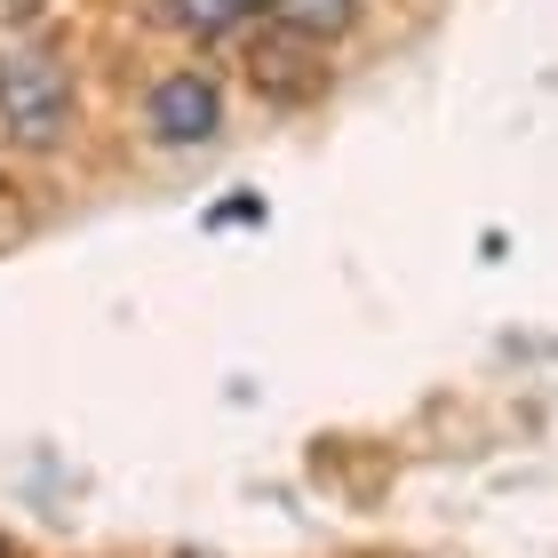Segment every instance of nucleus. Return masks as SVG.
Instances as JSON below:
<instances>
[{
	"label": "nucleus",
	"instance_id": "obj_5",
	"mask_svg": "<svg viewBox=\"0 0 558 558\" xmlns=\"http://www.w3.org/2000/svg\"><path fill=\"white\" fill-rule=\"evenodd\" d=\"M271 33H295V40H312V48H336L351 24H360V0H271L264 9Z\"/></svg>",
	"mask_w": 558,
	"mask_h": 558
},
{
	"label": "nucleus",
	"instance_id": "obj_4",
	"mask_svg": "<svg viewBox=\"0 0 558 558\" xmlns=\"http://www.w3.org/2000/svg\"><path fill=\"white\" fill-rule=\"evenodd\" d=\"M264 9H271V0H160V16H168L184 40H199V48L247 33V24H256Z\"/></svg>",
	"mask_w": 558,
	"mask_h": 558
},
{
	"label": "nucleus",
	"instance_id": "obj_6",
	"mask_svg": "<svg viewBox=\"0 0 558 558\" xmlns=\"http://www.w3.org/2000/svg\"><path fill=\"white\" fill-rule=\"evenodd\" d=\"M0 558H16V550H9V543H0Z\"/></svg>",
	"mask_w": 558,
	"mask_h": 558
},
{
	"label": "nucleus",
	"instance_id": "obj_2",
	"mask_svg": "<svg viewBox=\"0 0 558 558\" xmlns=\"http://www.w3.org/2000/svg\"><path fill=\"white\" fill-rule=\"evenodd\" d=\"M144 136L151 151H199L223 136V81L208 64H175L144 88Z\"/></svg>",
	"mask_w": 558,
	"mask_h": 558
},
{
	"label": "nucleus",
	"instance_id": "obj_1",
	"mask_svg": "<svg viewBox=\"0 0 558 558\" xmlns=\"http://www.w3.org/2000/svg\"><path fill=\"white\" fill-rule=\"evenodd\" d=\"M81 129V88H72V64L48 40H0V144L9 151H64Z\"/></svg>",
	"mask_w": 558,
	"mask_h": 558
},
{
	"label": "nucleus",
	"instance_id": "obj_3",
	"mask_svg": "<svg viewBox=\"0 0 558 558\" xmlns=\"http://www.w3.org/2000/svg\"><path fill=\"white\" fill-rule=\"evenodd\" d=\"M312 57H327V48L264 24V40L247 48V81H256V96H271V105H303V96H319V81H327V64H312Z\"/></svg>",
	"mask_w": 558,
	"mask_h": 558
}]
</instances>
